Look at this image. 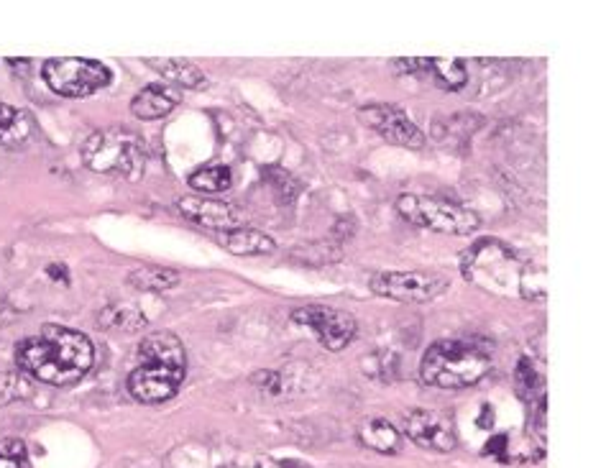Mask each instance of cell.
Segmentation results:
<instances>
[{
	"instance_id": "obj_24",
	"label": "cell",
	"mask_w": 606,
	"mask_h": 468,
	"mask_svg": "<svg viewBox=\"0 0 606 468\" xmlns=\"http://www.w3.org/2000/svg\"><path fill=\"white\" fill-rule=\"evenodd\" d=\"M0 468H26V445L16 438L0 443Z\"/></svg>"
},
{
	"instance_id": "obj_17",
	"label": "cell",
	"mask_w": 606,
	"mask_h": 468,
	"mask_svg": "<svg viewBox=\"0 0 606 468\" xmlns=\"http://www.w3.org/2000/svg\"><path fill=\"white\" fill-rule=\"evenodd\" d=\"M149 67H154L164 80H172L177 85H185L190 90H200V87L208 85V77L205 72H200L195 64L182 62V59H149Z\"/></svg>"
},
{
	"instance_id": "obj_23",
	"label": "cell",
	"mask_w": 606,
	"mask_h": 468,
	"mask_svg": "<svg viewBox=\"0 0 606 468\" xmlns=\"http://www.w3.org/2000/svg\"><path fill=\"white\" fill-rule=\"evenodd\" d=\"M190 187L200 192H223L231 187V169L223 164H213V167L197 169L190 177Z\"/></svg>"
},
{
	"instance_id": "obj_8",
	"label": "cell",
	"mask_w": 606,
	"mask_h": 468,
	"mask_svg": "<svg viewBox=\"0 0 606 468\" xmlns=\"http://www.w3.org/2000/svg\"><path fill=\"white\" fill-rule=\"evenodd\" d=\"M292 320H295L297 325L310 328L312 333L318 336L320 346L328 348V351H343V348L356 338L358 330L353 315L325 305L300 307V310L292 312Z\"/></svg>"
},
{
	"instance_id": "obj_7",
	"label": "cell",
	"mask_w": 606,
	"mask_h": 468,
	"mask_svg": "<svg viewBox=\"0 0 606 468\" xmlns=\"http://www.w3.org/2000/svg\"><path fill=\"white\" fill-rule=\"evenodd\" d=\"M451 282L433 272H381L371 279V292L397 302H430L448 292Z\"/></svg>"
},
{
	"instance_id": "obj_18",
	"label": "cell",
	"mask_w": 606,
	"mask_h": 468,
	"mask_svg": "<svg viewBox=\"0 0 606 468\" xmlns=\"http://www.w3.org/2000/svg\"><path fill=\"white\" fill-rule=\"evenodd\" d=\"M358 440H361V445L376 453H384V456L399 451V433L389 420H371L361 425Z\"/></svg>"
},
{
	"instance_id": "obj_14",
	"label": "cell",
	"mask_w": 606,
	"mask_h": 468,
	"mask_svg": "<svg viewBox=\"0 0 606 468\" xmlns=\"http://www.w3.org/2000/svg\"><path fill=\"white\" fill-rule=\"evenodd\" d=\"M139 359L146 364L187 366L185 346L172 333H154V336L144 338V343L139 346Z\"/></svg>"
},
{
	"instance_id": "obj_32",
	"label": "cell",
	"mask_w": 606,
	"mask_h": 468,
	"mask_svg": "<svg viewBox=\"0 0 606 468\" xmlns=\"http://www.w3.org/2000/svg\"><path fill=\"white\" fill-rule=\"evenodd\" d=\"M249 468H287V466L279 461H274V458H261V461H256L254 466H249Z\"/></svg>"
},
{
	"instance_id": "obj_33",
	"label": "cell",
	"mask_w": 606,
	"mask_h": 468,
	"mask_svg": "<svg viewBox=\"0 0 606 468\" xmlns=\"http://www.w3.org/2000/svg\"><path fill=\"white\" fill-rule=\"evenodd\" d=\"M223 468H238V466H223Z\"/></svg>"
},
{
	"instance_id": "obj_26",
	"label": "cell",
	"mask_w": 606,
	"mask_h": 468,
	"mask_svg": "<svg viewBox=\"0 0 606 468\" xmlns=\"http://www.w3.org/2000/svg\"><path fill=\"white\" fill-rule=\"evenodd\" d=\"M29 384L16 374H0V407L13 402V399H21L26 392H29Z\"/></svg>"
},
{
	"instance_id": "obj_5",
	"label": "cell",
	"mask_w": 606,
	"mask_h": 468,
	"mask_svg": "<svg viewBox=\"0 0 606 468\" xmlns=\"http://www.w3.org/2000/svg\"><path fill=\"white\" fill-rule=\"evenodd\" d=\"M397 213L404 220H410L412 226L448 233V236H471L481 226L479 215L474 210L463 208L458 203L435 200V197L402 195L397 200Z\"/></svg>"
},
{
	"instance_id": "obj_22",
	"label": "cell",
	"mask_w": 606,
	"mask_h": 468,
	"mask_svg": "<svg viewBox=\"0 0 606 468\" xmlns=\"http://www.w3.org/2000/svg\"><path fill=\"white\" fill-rule=\"evenodd\" d=\"M514 384H517V397L522 402L535 405V402H540L545 397L543 376H540V371L535 369V364L530 359H520V364L514 369Z\"/></svg>"
},
{
	"instance_id": "obj_16",
	"label": "cell",
	"mask_w": 606,
	"mask_h": 468,
	"mask_svg": "<svg viewBox=\"0 0 606 468\" xmlns=\"http://www.w3.org/2000/svg\"><path fill=\"white\" fill-rule=\"evenodd\" d=\"M31 136V121L24 110L0 103V144L8 149L24 146Z\"/></svg>"
},
{
	"instance_id": "obj_29",
	"label": "cell",
	"mask_w": 606,
	"mask_h": 468,
	"mask_svg": "<svg viewBox=\"0 0 606 468\" xmlns=\"http://www.w3.org/2000/svg\"><path fill=\"white\" fill-rule=\"evenodd\" d=\"M507 445H509L507 435H497V438H491L489 443H486V453H494V456H504Z\"/></svg>"
},
{
	"instance_id": "obj_3",
	"label": "cell",
	"mask_w": 606,
	"mask_h": 468,
	"mask_svg": "<svg viewBox=\"0 0 606 468\" xmlns=\"http://www.w3.org/2000/svg\"><path fill=\"white\" fill-rule=\"evenodd\" d=\"M491 371V359L484 348L463 341H438L422 359V382L438 389L474 387Z\"/></svg>"
},
{
	"instance_id": "obj_6",
	"label": "cell",
	"mask_w": 606,
	"mask_h": 468,
	"mask_svg": "<svg viewBox=\"0 0 606 468\" xmlns=\"http://www.w3.org/2000/svg\"><path fill=\"white\" fill-rule=\"evenodd\" d=\"M44 80L64 98H87L108 85L110 72L93 59H49L44 64Z\"/></svg>"
},
{
	"instance_id": "obj_21",
	"label": "cell",
	"mask_w": 606,
	"mask_h": 468,
	"mask_svg": "<svg viewBox=\"0 0 606 468\" xmlns=\"http://www.w3.org/2000/svg\"><path fill=\"white\" fill-rule=\"evenodd\" d=\"M128 282L136 289L144 292H164L179 284V274L174 269H164V266H141L136 272H131Z\"/></svg>"
},
{
	"instance_id": "obj_20",
	"label": "cell",
	"mask_w": 606,
	"mask_h": 468,
	"mask_svg": "<svg viewBox=\"0 0 606 468\" xmlns=\"http://www.w3.org/2000/svg\"><path fill=\"white\" fill-rule=\"evenodd\" d=\"M146 318L144 312L128 305H110L108 310L100 312V328L116 330V333H139L144 330Z\"/></svg>"
},
{
	"instance_id": "obj_1",
	"label": "cell",
	"mask_w": 606,
	"mask_h": 468,
	"mask_svg": "<svg viewBox=\"0 0 606 468\" xmlns=\"http://www.w3.org/2000/svg\"><path fill=\"white\" fill-rule=\"evenodd\" d=\"M18 366L36 382L70 387L90 371L95 361L93 343L85 333L64 325H44L39 336L18 346Z\"/></svg>"
},
{
	"instance_id": "obj_4",
	"label": "cell",
	"mask_w": 606,
	"mask_h": 468,
	"mask_svg": "<svg viewBox=\"0 0 606 468\" xmlns=\"http://www.w3.org/2000/svg\"><path fill=\"white\" fill-rule=\"evenodd\" d=\"M144 146L139 136L123 128H105L95 131L82 144V162L93 172L123 174V177H139L144 169Z\"/></svg>"
},
{
	"instance_id": "obj_2",
	"label": "cell",
	"mask_w": 606,
	"mask_h": 468,
	"mask_svg": "<svg viewBox=\"0 0 606 468\" xmlns=\"http://www.w3.org/2000/svg\"><path fill=\"white\" fill-rule=\"evenodd\" d=\"M461 272L468 282L494 295H525L527 266L509 246L494 238L476 241L461 256Z\"/></svg>"
},
{
	"instance_id": "obj_25",
	"label": "cell",
	"mask_w": 606,
	"mask_h": 468,
	"mask_svg": "<svg viewBox=\"0 0 606 468\" xmlns=\"http://www.w3.org/2000/svg\"><path fill=\"white\" fill-rule=\"evenodd\" d=\"M330 246H335V243L328 241V246H325V241L307 243L305 249L295 251V254H305V264H310V266L333 264V261L341 259V254H330Z\"/></svg>"
},
{
	"instance_id": "obj_19",
	"label": "cell",
	"mask_w": 606,
	"mask_h": 468,
	"mask_svg": "<svg viewBox=\"0 0 606 468\" xmlns=\"http://www.w3.org/2000/svg\"><path fill=\"white\" fill-rule=\"evenodd\" d=\"M422 75H430L443 90H461L468 80L466 64L461 59H425Z\"/></svg>"
},
{
	"instance_id": "obj_9",
	"label": "cell",
	"mask_w": 606,
	"mask_h": 468,
	"mask_svg": "<svg viewBox=\"0 0 606 468\" xmlns=\"http://www.w3.org/2000/svg\"><path fill=\"white\" fill-rule=\"evenodd\" d=\"M187 366H172V364H146L141 361L139 369H133L128 376V392L139 402H167L177 394L179 384L185 379Z\"/></svg>"
},
{
	"instance_id": "obj_11",
	"label": "cell",
	"mask_w": 606,
	"mask_h": 468,
	"mask_svg": "<svg viewBox=\"0 0 606 468\" xmlns=\"http://www.w3.org/2000/svg\"><path fill=\"white\" fill-rule=\"evenodd\" d=\"M404 430L412 443H417L425 451L451 453L456 448V433H453L451 417H445L438 410H415L407 415Z\"/></svg>"
},
{
	"instance_id": "obj_12",
	"label": "cell",
	"mask_w": 606,
	"mask_h": 468,
	"mask_svg": "<svg viewBox=\"0 0 606 468\" xmlns=\"http://www.w3.org/2000/svg\"><path fill=\"white\" fill-rule=\"evenodd\" d=\"M179 213L190 218L192 223L215 231H236L241 228V210L233 203H220V200H205V197H182L177 203Z\"/></svg>"
},
{
	"instance_id": "obj_30",
	"label": "cell",
	"mask_w": 606,
	"mask_h": 468,
	"mask_svg": "<svg viewBox=\"0 0 606 468\" xmlns=\"http://www.w3.org/2000/svg\"><path fill=\"white\" fill-rule=\"evenodd\" d=\"M47 274H49V277H54V279H62L64 284L70 282V274H67V269H64L62 264H52V266H49V269H47Z\"/></svg>"
},
{
	"instance_id": "obj_31",
	"label": "cell",
	"mask_w": 606,
	"mask_h": 468,
	"mask_svg": "<svg viewBox=\"0 0 606 468\" xmlns=\"http://www.w3.org/2000/svg\"><path fill=\"white\" fill-rule=\"evenodd\" d=\"M491 425H494V412H491L489 405H484V410H481V417H479V428L489 430Z\"/></svg>"
},
{
	"instance_id": "obj_28",
	"label": "cell",
	"mask_w": 606,
	"mask_h": 468,
	"mask_svg": "<svg viewBox=\"0 0 606 468\" xmlns=\"http://www.w3.org/2000/svg\"><path fill=\"white\" fill-rule=\"evenodd\" d=\"M254 384H259V389H269V392H279V376L274 371H261L254 376Z\"/></svg>"
},
{
	"instance_id": "obj_13",
	"label": "cell",
	"mask_w": 606,
	"mask_h": 468,
	"mask_svg": "<svg viewBox=\"0 0 606 468\" xmlns=\"http://www.w3.org/2000/svg\"><path fill=\"white\" fill-rule=\"evenodd\" d=\"M179 103V95L169 85H149L131 100V113L141 121L169 116Z\"/></svg>"
},
{
	"instance_id": "obj_27",
	"label": "cell",
	"mask_w": 606,
	"mask_h": 468,
	"mask_svg": "<svg viewBox=\"0 0 606 468\" xmlns=\"http://www.w3.org/2000/svg\"><path fill=\"white\" fill-rule=\"evenodd\" d=\"M269 172L277 174V180H274L272 185L277 187L279 197H282L284 203H292V200H295V195H297V182L292 180L287 172H282V169H269Z\"/></svg>"
},
{
	"instance_id": "obj_10",
	"label": "cell",
	"mask_w": 606,
	"mask_h": 468,
	"mask_svg": "<svg viewBox=\"0 0 606 468\" xmlns=\"http://www.w3.org/2000/svg\"><path fill=\"white\" fill-rule=\"evenodd\" d=\"M358 118L376 133H381L389 144L407 146V149H422L425 133L410 121V116L397 105H366L358 110Z\"/></svg>"
},
{
	"instance_id": "obj_15",
	"label": "cell",
	"mask_w": 606,
	"mask_h": 468,
	"mask_svg": "<svg viewBox=\"0 0 606 468\" xmlns=\"http://www.w3.org/2000/svg\"><path fill=\"white\" fill-rule=\"evenodd\" d=\"M223 246L226 251L236 256H266L277 251V243L272 236L254 231V228H236V231H226L223 236Z\"/></svg>"
}]
</instances>
